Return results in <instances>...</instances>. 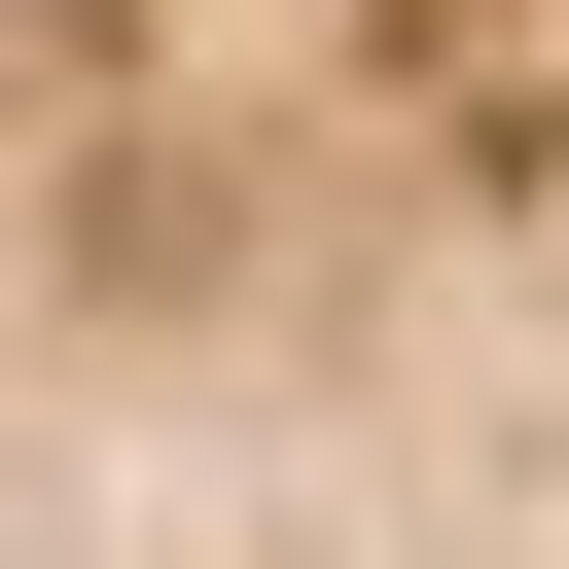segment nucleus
Segmentation results:
<instances>
[{
    "mask_svg": "<svg viewBox=\"0 0 569 569\" xmlns=\"http://www.w3.org/2000/svg\"><path fill=\"white\" fill-rule=\"evenodd\" d=\"M0 569H569V0H0Z\"/></svg>",
    "mask_w": 569,
    "mask_h": 569,
    "instance_id": "1",
    "label": "nucleus"
}]
</instances>
